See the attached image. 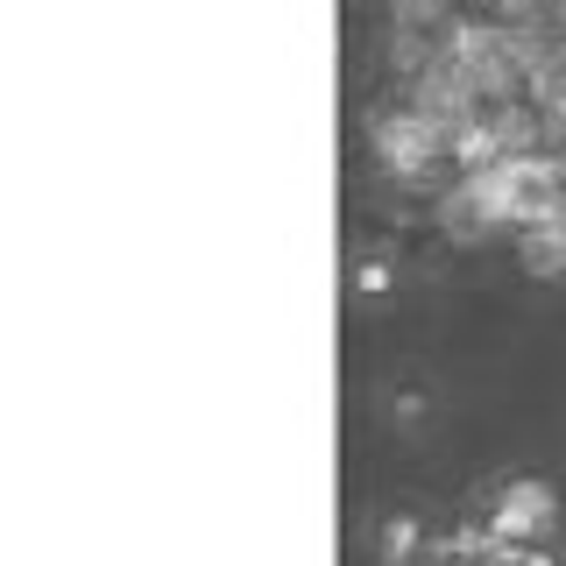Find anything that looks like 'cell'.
Here are the masks:
<instances>
[{"instance_id": "cell-1", "label": "cell", "mask_w": 566, "mask_h": 566, "mask_svg": "<svg viewBox=\"0 0 566 566\" xmlns=\"http://www.w3.org/2000/svg\"><path fill=\"white\" fill-rule=\"evenodd\" d=\"M368 149H376L382 177H397V185H432L439 164L453 156V128L432 106H376V114H368Z\"/></svg>"}, {"instance_id": "cell-2", "label": "cell", "mask_w": 566, "mask_h": 566, "mask_svg": "<svg viewBox=\"0 0 566 566\" xmlns=\"http://www.w3.org/2000/svg\"><path fill=\"white\" fill-rule=\"evenodd\" d=\"M482 524L510 545H545L559 531V489L545 474H503L482 503Z\"/></svg>"}, {"instance_id": "cell-3", "label": "cell", "mask_w": 566, "mask_h": 566, "mask_svg": "<svg viewBox=\"0 0 566 566\" xmlns=\"http://www.w3.org/2000/svg\"><path fill=\"white\" fill-rule=\"evenodd\" d=\"M439 538L424 531V517H411V510H389V517H376V538H368V559L376 566H432Z\"/></svg>"}, {"instance_id": "cell-4", "label": "cell", "mask_w": 566, "mask_h": 566, "mask_svg": "<svg viewBox=\"0 0 566 566\" xmlns=\"http://www.w3.org/2000/svg\"><path fill=\"white\" fill-rule=\"evenodd\" d=\"M517 262H524V276H538V283L566 276V212L517 227Z\"/></svg>"}, {"instance_id": "cell-5", "label": "cell", "mask_w": 566, "mask_h": 566, "mask_svg": "<svg viewBox=\"0 0 566 566\" xmlns=\"http://www.w3.org/2000/svg\"><path fill=\"white\" fill-rule=\"evenodd\" d=\"M376 403H382V424H389V432H424V424L439 418V397L424 382H382Z\"/></svg>"}, {"instance_id": "cell-6", "label": "cell", "mask_w": 566, "mask_h": 566, "mask_svg": "<svg viewBox=\"0 0 566 566\" xmlns=\"http://www.w3.org/2000/svg\"><path fill=\"white\" fill-rule=\"evenodd\" d=\"M389 291H397V255H382V248H361V255H354V276H347V297H354L361 312H376Z\"/></svg>"}, {"instance_id": "cell-7", "label": "cell", "mask_w": 566, "mask_h": 566, "mask_svg": "<svg viewBox=\"0 0 566 566\" xmlns=\"http://www.w3.org/2000/svg\"><path fill=\"white\" fill-rule=\"evenodd\" d=\"M510 566H517V559H510Z\"/></svg>"}]
</instances>
